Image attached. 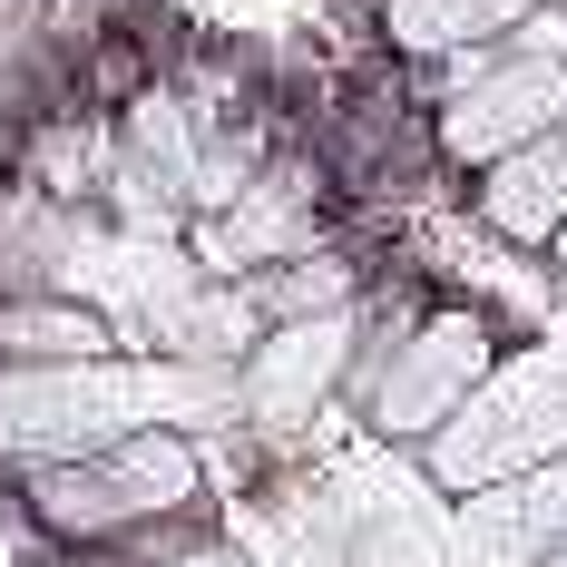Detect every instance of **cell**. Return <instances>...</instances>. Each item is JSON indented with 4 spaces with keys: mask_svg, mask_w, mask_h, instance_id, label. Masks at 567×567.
Instances as JSON below:
<instances>
[{
    "mask_svg": "<svg viewBox=\"0 0 567 567\" xmlns=\"http://www.w3.org/2000/svg\"><path fill=\"white\" fill-rule=\"evenodd\" d=\"M30 518L69 538V548H109V538H167V518H186L206 499V451L196 431H137L99 460L69 470H30L20 480Z\"/></svg>",
    "mask_w": 567,
    "mask_h": 567,
    "instance_id": "1",
    "label": "cell"
},
{
    "mask_svg": "<svg viewBox=\"0 0 567 567\" xmlns=\"http://www.w3.org/2000/svg\"><path fill=\"white\" fill-rule=\"evenodd\" d=\"M489 372H499V333H489L480 313H401L382 333H362L342 392L362 401V421H372L382 441L421 451V441L451 431V411L480 392Z\"/></svg>",
    "mask_w": 567,
    "mask_h": 567,
    "instance_id": "2",
    "label": "cell"
},
{
    "mask_svg": "<svg viewBox=\"0 0 567 567\" xmlns=\"http://www.w3.org/2000/svg\"><path fill=\"white\" fill-rule=\"evenodd\" d=\"M548 460H567V362L558 352L499 362V372L451 411V431L421 441L431 489H451V499H480V489L528 480V470H548Z\"/></svg>",
    "mask_w": 567,
    "mask_h": 567,
    "instance_id": "3",
    "label": "cell"
},
{
    "mask_svg": "<svg viewBox=\"0 0 567 567\" xmlns=\"http://www.w3.org/2000/svg\"><path fill=\"white\" fill-rule=\"evenodd\" d=\"M558 127H567V59H509L499 50L489 79L431 99V147H441L460 176H489L499 157L558 137Z\"/></svg>",
    "mask_w": 567,
    "mask_h": 567,
    "instance_id": "4",
    "label": "cell"
},
{
    "mask_svg": "<svg viewBox=\"0 0 567 567\" xmlns=\"http://www.w3.org/2000/svg\"><path fill=\"white\" fill-rule=\"evenodd\" d=\"M352 352H362V303H352V313H323V323H265V342H255L245 372H235V401L284 431V421L323 411V392L352 382Z\"/></svg>",
    "mask_w": 567,
    "mask_h": 567,
    "instance_id": "5",
    "label": "cell"
},
{
    "mask_svg": "<svg viewBox=\"0 0 567 567\" xmlns=\"http://www.w3.org/2000/svg\"><path fill=\"white\" fill-rule=\"evenodd\" d=\"M196 255L216 284H245V275H275L293 255H323V226H313V176L303 167H265L226 216L196 226Z\"/></svg>",
    "mask_w": 567,
    "mask_h": 567,
    "instance_id": "6",
    "label": "cell"
},
{
    "mask_svg": "<svg viewBox=\"0 0 567 567\" xmlns=\"http://www.w3.org/2000/svg\"><path fill=\"white\" fill-rule=\"evenodd\" d=\"M480 186V226L518 245V255H548L567 226V137H538V147H518L499 157L489 176H470Z\"/></svg>",
    "mask_w": 567,
    "mask_h": 567,
    "instance_id": "7",
    "label": "cell"
},
{
    "mask_svg": "<svg viewBox=\"0 0 567 567\" xmlns=\"http://www.w3.org/2000/svg\"><path fill=\"white\" fill-rule=\"evenodd\" d=\"M460 509H470V548L489 567H538L548 548H567V460L528 470V480H499Z\"/></svg>",
    "mask_w": 567,
    "mask_h": 567,
    "instance_id": "8",
    "label": "cell"
},
{
    "mask_svg": "<svg viewBox=\"0 0 567 567\" xmlns=\"http://www.w3.org/2000/svg\"><path fill=\"white\" fill-rule=\"evenodd\" d=\"M117 323L89 293H0V362H109Z\"/></svg>",
    "mask_w": 567,
    "mask_h": 567,
    "instance_id": "9",
    "label": "cell"
},
{
    "mask_svg": "<svg viewBox=\"0 0 567 567\" xmlns=\"http://www.w3.org/2000/svg\"><path fill=\"white\" fill-rule=\"evenodd\" d=\"M528 10H538V0H382V40H392L401 59H421V69H441V59H460V50L509 40Z\"/></svg>",
    "mask_w": 567,
    "mask_h": 567,
    "instance_id": "10",
    "label": "cell"
},
{
    "mask_svg": "<svg viewBox=\"0 0 567 567\" xmlns=\"http://www.w3.org/2000/svg\"><path fill=\"white\" fill-rule=\"evenodd\" d=\"M137 567H255V558H235V548H206V538H186V548H157V558H137Z\"/></svg>",
    "mask_w": 567,
    "mask_h": 567,
    "instance_id": "11",
    "label": "cell"
},
{
    "mask_svg": "<svg viewBox=\"0 0 567 567\" xmlns=\"http://www.w3.org/2000/svg\"><path fill=\"white\" fill-rule=\"evenodd\" d=\"M548 265H558V275H567V226H558V245H548Z\"/></svg>",
    "mask_w": 567,
    "mask_h": 567,
    "instance_id": "12",
    "label": "cell"
},
{
    "mask_svg": "<svg viewBox=\"0 0 567 567\" xmlns=\"http://www.w3.org/2000/svg\"><path fill=\"white\" fill-rule=\"evenodd\" d=\"M538 567H567V548H548V558H538Z\"/></svg>",
    "mask_w": 567,
    "mask_h": 567,
    "instance_id": "13",
    "label": "cell"
},
{
    "mask_svg": "<svg viewBox=\"0 0 567 567\" xmlns=\"http://www.w3.org/2000/svg\"><path fill=\"white\" fill-rule=\"evenodd\" d=\"M558 137H567V127H558Z\"/></svg>",
    "mask_w": 567,
    "mask_h": 567,
    "instance_id": "14",
    "label": "cell"
}]
</instances>
